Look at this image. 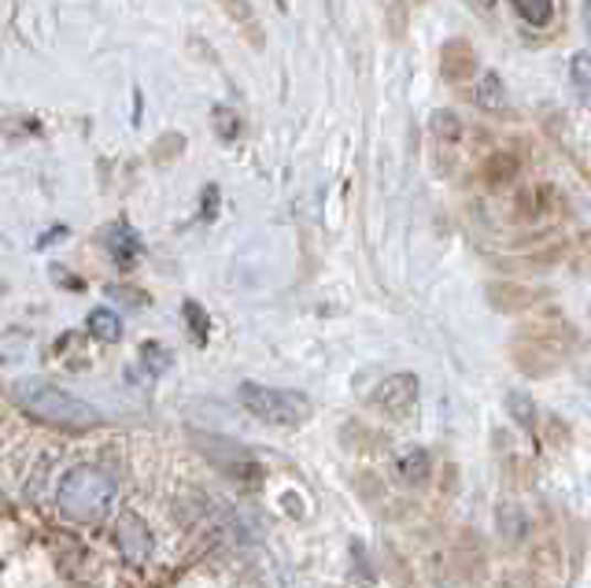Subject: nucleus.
<instances>
[{
  "mask_svg": "<svg viewBox=\"0 0 591 588\" xmlns=\"http://www.w3.org/2000/svg\"><path fill=\"white\" fill-rule=\"evenodd\" d=\"M569 344H573V325L551 314V319L517 330V338L511 344V360L525 377H547L562 366Z\"/></svg>",
  "mask_w": 591,
  "mask_h": 588,
  "instance_id": "1",
  "label": "nucleus"
},
{
  "mask_svg": "<svg viewBox=\"0 0 591 588\" xmlns=\"http://www.w3.org/2000/svg\"><path fill=\"white\" fill-rule=\"evenodd\" d=\"M15 400L23 407L26 415L41 418L49 426H67V429H82V426H93L100 423V411L78 396H71L67 388H56V385H41V382H23L15 388Z\"/></svg>",
  "mask_w": 591,
  "mask_h": 588,
  "instance_id": "2",
  "label": "nucleus"
},
{
  "mask_svg": "<svg viewBox=\"0 0 591 588\" xmlns=\"http://www.w3.org/2000/svg\"><path fill=\"white\" fill-rule=\"evenodd\" d=\"M115 500V478L97 467H74L60 481L56 503L60 511L74 522H100Z\"/></svg>",
  "mask_w": 591,
  "mask_h": 588,
  "instance_id": "3",
  "label": "nucleus"
},
{
  "mask_svg": "<svg viewBox=\"0 0 591 588\" xmlns=\"http://www.w3.org/2000/svg\"><path fill=\"white\" fill-rule=\"evenodd\" d=\"M245 411H251L259 423L270 426H300L311 418V400L303 393H292V388H267L256 382H245L237 388Z\"/></svg>",
  "mask_w": 591,
  "mask_h": 588,
  "instance_id": "4",
  "label": "nucleus"
},
{
  "mask_svg": "<svg viewBox=\"0 0 591 588\" xmlns=\"http://www.w3.org/2000/svg\"><path fill=\"white\" fill-rule=\"evenodd\" d=\"M511 207H514V212H511L514 223H544V218L562 212V201H558V193L551 185L536 182V185L517 189Z\"/></svg>",
  "mask_w": 591,
  "mask_h": 588,
  "instance_id": "5",
  "label": "nucleus"
},
{
  "mask_svg": "<svg viewBox=\"0 0 591 588\" xmlns=\"http://www.w3.org/2000/svg\"><path fill=\"white\" fill-rule=\"evenodd\" d=\"M374 404L382 407L385 415L407 418L418 404V377L415 374H393L388 382H382V388H377Z\"/></svg>",
  "mask_w": 591,
  "mask_h": 588,
  "instance_id": "6",
  "label": "nucleus"
},
{
  "mask_svg": "<svg viewBox=\"0 0 591 588\" xmlns=\"http://www.w3.org/2000/svg\"><path fill=\"white\" fill-rule=\"evenodd\" d=\"M440 75L451 82V86H459V82H466L477 75V52L466 38H451L443 41L440 49Z\"/></svg>",
  "mask_w": 591,
  "mask_h": 588,
  "instance_id": "7",
  "label": "nucleus"
},
{
  "mask_svg": "<svg viewBox=\"0 0 591 588\" xmlns=\"http://www.w3.org/2000/svg\"><path fill=\"white\" fill-rule=\"evenodd\" d=\"M448 563H451V574L462 577V581H477V577H484V548H481V541L473 537L470 530H462L459 537H455V544H451Z\"/></svg>",
  "mask_w": 591,
  "mask_h": 588,
  "instance_id": "8",
  "label": "nucleus"
},
{
  "mask_svg": "<svg viewBox=\"0 0 591 588\" xmlns=\"http://www.w3.org/2000/svg\"><path fill=\"white\" fill-rule=\"evenodd\" d=\"M119 552H122V559L126 563H133V566H141L148 555H152V533H148V526L137 514H122L119 518Z\"/></svg>",
  "mask_w": 591,
  "mask_h": 588,
  "instance_id": "9",
  "label": "nucleus"
},
{
  "mask_svg": "<svg viewBox=\"0 0 591 588\" xmlns=\"http://www.w3.org/2000/svg\"><path fill=\"white\" fill-rule=\"evenodd\" d=\"M536 292L533 289H525V286H517V281H492L488 286V303L495 311H503V314H522V311H529L536 308Z\"/></svg>",
  "mask_w": 591,
  "mask_h": 588,
  "instance_id": "10",
  "label": "nucleus"
},
{
  "mask_svg": "<svg viewBox=\"0 0 591 588\" xmlns=\"http://www.w3.org/2000/svg\"><path fill=\"white\" fill-rule=\"evenodd\" d=\"M495 530L506 544H522L529 537V518H525V507H517L514 500H503L495 507Z\"/></svg>",
  "mask_w": 591,
  "mask_h": 588,
  "instance_id": "11",
  "label": "nucleus"
},
{
  "mask_svg": "<svg viewBox=\"0 0 591 588\" xmlns=\"http://www.w3.org/2000/svg\"><path fill=\"white\" fill-rule=\"evenodd\" d=\"M517 174H522V160H517L514 152H492L488 160L481 163V178H484V185H488V189L511 185Z\"/></svg>",
  "mask_w": 591,
  "mask_h": 588,
  "instance_id": "12",
  "label": "nucleus"
},
{
  "mask_svg": "<svg viewBox=\"0 0 591 588\" xmlns=\"http://www.w3.org/2000/svg\"><path fill=\"white\" fill-rule=\"evenodd\" d=\"M429 130H432V141H437L440 152H455V145L462 141V119L455 111H432L429 119Z\"/></svg>",
  "mask_w": 591,
  "mask_h": 588,
  "instance_id": "13",
  "label": "nucleus"
},
{
  "mask_svg": "<svg viewBox=\"0 0 591 588\" xmlns=\"http://www.w3.org/2000/svg\"><path fill=\"white\" fill-rule=\"evenodd\" d=\"M506 411H511V418L525 429V434H533V437L540 434V423H536L540 411H536L529 393H511V396H506Z\"/></svg>",
  "mask_w": 591,
  "mask_h": 588,
  "instance_id": "14",
  "label": "nucleus"
},
{
  "mask_svg": "<svg viewBox=\"0 0 591 588\" xmlns=\"http://www.w3.org/2000/svg\"><path fill=\"white\" fill-rule=\"evenodd\" d=\"M477 108L481 111H506V86H503V78L495 75V71H488V75H481V86H477Z\"/></svg>",
  "mask_w": 591,
  "mask_h": 588,
  "instance_id": "15",
  "label": "nucleus"
},
{
  "mask_svg": "<svg viewBox=\"0 0 591 588\" xmlns=\"http://www.w3.org/2000/svg\"><path fill=\"white\" fill-rule=\"evenodd\" d=\"M399 478L407 485H426L429 481V451L426 448H410L399 456Z\"/></svg>",
  "mask_w": 591,
  "mask_h": 588,
  "instance_id": "16",
  "label": "nucleus"
},
{
  "mask_svg": "<svg viewBox=\"0 0 591 588\" xmlns=\"http://www.w3.org/2000/svg\"><path fill=\"white\" fill-rule=\"evenodd\" d=\"M108 248L115 252V259H119L122 267H130L133 259H137V252H141V240H137V234L130 226H111L108 229Z\"/></svg>",
  "mask_w": 591,
  "mask_h": 588,
  "instance_id": "17",
  "label": "nucleus"
},
{
  "mask_svg": "<svg viewBox=\"0 0 591 588\" xmlns=\"http://www.w3.org/2000/svg\"><path fill=\"white\" fill-rule=\"evenodd\" d=\"M382 15H385L388 38H393V41H404V38H407V26H410V8H407V0H382Z\"/></svg>",
  "mask_w": 591,
  "mask_h": 588,
  "instance_id": "18",
  "label": "nucleus"
},
{
  "mask_svg": "<svg viewBox=\"0 0 591 588\" xmlns=\"http://www.w3.org/2000/svg\"><path fill=\"white\" fill-rule=\"evenodd\" d=\"M511 4L529 26H547L555 19V0H511Z\"/></svg>",
  "mask_w": 591,
  "mask_h": 588,
  "instance_id": "19",
  "label": "nucleus"
},
{
  "mask_svg": "<svg viewBox=\"0 0 591 588\" xmlns=\"http://www.w3.org/2000/svg\"><path fill=\"white\" fill-rule=\"evenodd\" d=\"M89 330L97 333L100 341H119V338H122L119 314L108 311V308H93V311H89Z\"/></svg>",
  "mask_w": 591,
  "mask_h": 588,
  "instance_id": "20",
  "label": "nucleus"
},
{
  "mask_svg": "<svg viewBox=\"0 0 591 588\" xmlns=\"http://www.w3.org/2000/svg\"><path fill=\"white\" fill-rule=\"evenodd\" d=\"M222 4H226V12H229V15H234L240 26H248V38H251V45H262L259 23H256V15H251L248 0H222Z\"/></svg>",
  "mask_w": 591,
  "mask_h": 588,
  "instance_id": "21",
  "label": "nucleus"
},
{
  "mask_svg": "<svg viewBox=\"0 0 591 588\" xmlns=\"http://www.w3.org/2000/svg\"><path fill=\"white\" fill-rule=\"evenodd\" d=\"M569 82L584 97V104H591V56H573V63H569Z\"/></svg>",
  "mask_w": 591,
  "mask_h": 588,
  "instance_id": "22",
  "label": "nucleus"
},
{
  "mask_svg": "<svg viewBox=\"0 0 591 588\" xmlns=\"http://www.w3.org/2000/svg\"><path fill=\"white\" fill-rule=\"evenodd\" d=\"M215 126H218V133L226 141H234L237 133H240V119H237V111H229V108H215Z\"/></svg>",
  "mask_w": 591,
  "mask_h": 588,
  "instance_id": "23",
  "label": "nucleus"
},
{
  "mask_svg": "<svg viewBox=\"0 0 591 588\" xmlns=\"http://www.w3.org/2000/svg\"><path fill=\"white\" fill-rule=\"evenodd\" d=\"M544 429H547V440H551V448H569V429L558 423L555 415L544 418Z\"/></svg>",
  "mask_w": 591,
  "mask_h": 588,
  "instance_id": "24",
  "label": "nucleus"
},
{
  "mask_svg": "<svg viewBox=\"0 0 591 588\" xmlns=\"http://www.w3.org/2000/svg\"><path fill=\"white\" fill-rule=\"evenodd\" d=\"M185 319L193 322V333H196V341H204V338H207V314L200 311V303H193V300L185 303Z\"/></svg>",
  "mask_w": 591,
  "mask_h": 588,
  "instance_id": "25",
  "label": "nucleus"
},
{
  "mask_svg": "<svg viewBox=\"0 0 591 588\" xmlns=\"http://www.w3.org/2000/svg\"><path fill=\"white\" fill-rule=\"evenodd\" d=\"M466 4L473 8V12H484V15L495 12V0H466Z\"/></svg>",
  "mask_w": 591,
  "mask_h": 588,
  "instance_id": "26",
  "label": "nucleus"
},
{
  "mask_svg": "<svg viewBox=\"0 0 591 588\" xmlns=\"http://www.w3.org/2000/svg\"><path fill=\"white\" fill-rule=\"evenodd\" d=\"M588 30H591V8H588Z\"/></svg>",
  "mask_w": 591,
  "mask_h": 588,
  "instance_id": "27",
  "label": "nucleus"
},
{
  "mask_svg": "<svg viewBox=\"0 0 591 588\" xmlns=\"http://www.w3.org/2000/svg\"><path fill=\"white\" fill-rule=\"evenodd\" d=\"M421 4H426V0H421Z\"/></svg>",
  "mask_w": 591,
  "mask_h": 588,
  "instance_id": "28",
  "label": "nucleus"
}]
</instances>
